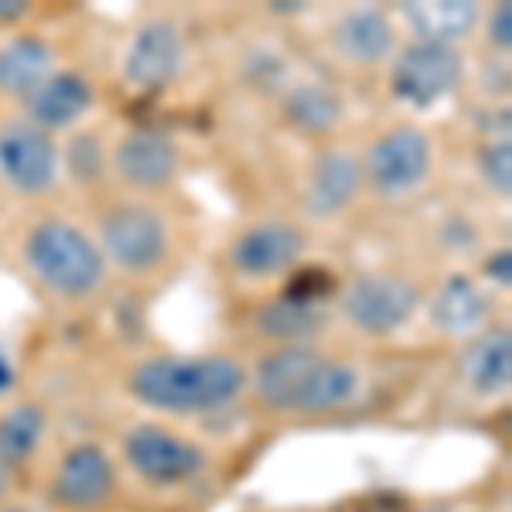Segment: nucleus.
Wrapping results in <instances>:
<instances>
[{"instance_id":"nucleus-1","label":"nucleus","mask_w":512,"mask_h":512,"mask_svg":"<svg viewBox=\"0 0 512 512\" xmlns=\"http://www.w3.org/2000/svg\"><path fill=\"white\" fill-rule=\"evenodd\" d=\"M246 386V373L229 355H161L147 359L130 373V393L144 407L171 410V414H195L233 403Z\"/></svg>"},{"instance_id":"nucleus-2","label":"nucleus","mask_w":512,"mask_h":512,"mask_svg":"<svg viewBox=\"0 0 512 512\" xmlns=\"http://www.w3.org/2000/svg\"><path fill=\"white\" fill-rule=\"evenodd\" d=\"M256 396L287 414H318L345 407L359 393V373L308 345H284L256 366Z\"/></svg>"},{"instance_id":"nucleus-3","label":"nucleus","mask_w":512,"mask_h":512,"mask_svg":"<svg viewBox=\"0 0 512 512\" xmlns=\"http://www.w3.org/2000/svg\"><path fill=\"white\" fill-rule=\"evenodd\" d=\"M24 263L48 291L62 297L93 294L106 277L99 246L65 219H45L24 239Z\"/></svg>"},{"instance_id":"nucleus-4","label":"nucleus","mask_w":512,"mask_h":512,"mask_svg":"<svg viewBox=\"0 0 512 512\" xmlns=\"http://www.w3.org/2000/svg\"><path fill=\"white\" fill-rule=\"evenodd\" d=\"M99 253L127 274H147L168 256V226L161 212L140 202L113 205L99 222Z\"/></svg>"},{"instance_id":"nucleus-5","label":"nucleus","mask_w":512,"mask_h":512,"mask_svg":"<svg viewBox=\"0 0 512 512\" xmlns=\"http://www.w3.org/2000/svg\"><path fill=\"white\" fill-rule=\"evenodd\" d=\"M465 79V62H461L454 45H437V41H414L400 52L390 72V89L400 103L427 110V106L448 99Z\"/></svg>"},{"instance_id":"nucleus-6","label":"nucleus","mask_w":512,"mask_h":512,"mask_svg":"<svg viewBox=\"0 0 512 512\" xmlns=\"http://www.w3.org/2000/svg\"><path fill=\"white\" fill-rule=\"evenodd\" d=\"M431 175V140L417 127H393L379 134L362 161V178L376 195L403 198Z\"/></svg>"},{"instance_id":"nucleus-7","label":"nucleus","mask_w":512,"mask_h":512,"mask_svg":"<svg viewBox=\"0 0 512 512\" xmlns=\"http://www.w3.org/2000/svg\"><path fill=\"white\" fill-rule=\"evenodd\" d=\"M420 291L400 274L355 277L342 291V315L366 335H390L414 318Z\"/></svg>"},{"instance_id":"nucleus-8","label":"nucleus","mask_w":512,"mask_h":512,"mask_svg":"<svg viewBox=\"0 0 512 512\" xmlns=\"http://www.w3.org/2000/svg\"><path fill=\"white\" fill-rule=\"evenodd\" d=\"M130 468L154 485H181L205 468V454L161 424H140L123 437Z\"/></svg>"},{"instance_id":"nucleus-9","label":"nucleus","mask_w":512,"mask_h":512,"mask_svg":"<svg viewBox=\"0 0 512 512\" xmlns=\"http://www.w3.org/2000/svg\"><path fill=\"white\" fill-rule=\"evenodd\" d=\"M59 147L35 123L0 127V175L21 195H41L59 178Z\"/></svg>"},{"instance_id":"nucleus-10","label":"nucleus","mask_w":512,"mask_h":512,"mask_svg":"<svg viewBox=\"0 0 512 512\" xmlns=\"http://www.w3.org/2000/svg\"><path fill=\"white\" fill-rule=\"evenodd\" d=\"M185 65V41L178 24L154 18L144 21L123 52V76L137 89H164Z\"/></svg>"},{"instance_id":"nucleus-11","label":"nucleus","mask_w":512,"mask_h":512,"mask_svg":"<svg viewBox=\"0 0 512 512\" xmlns=\"http://www.w3.org/2000/svg\"><path fill=\"white\" fill-rule=\"evenodd\" d=\"M304 253V233L291 222H260L236 236L229 260L246 277L287 274Z\"/></svg>"},{"instance_id":"nucleus-12","label":"nucleus","mask_w":512,"mask_h":512,"mask_svg":"<svg viewBox=\"0 0 512 512\" xmlns=\"http://www.w3.org/2000/svg\"><path fill=\"white\" fill-rule=\"evenodd\" d=\"M113 492V461L99 444H79L62 458L52 478V499L65 509H96Z\"/></svg>"},{"instance_id":"nucleus-13","label":"nucleus","mask_w":512,"mask_h":512,"mask_svg":"<svg viewBox=\"0 0 512 512\" xmlns=\"http://www.w3.org/2000/svg\"><path fill=\"white\" fill-rule=\"evenodd\" d=\"M362 185V161L349 151H325L304 181V209L318 219L349 209Z\"/></svg>"},{"instance_id":"nucleus-14","label":"nucleus","mask_w":512,"mask_h":512,"mask_svg":"<svg viewBox=\"0 0 512 512\" xmlns=\"http://www.w3.org/2000/svg\"><path fill=\"white\" fill-rule=\"evenodd\" d=\"M113 168L134 188H161L178 168V147L161 130H134L113 151Z\"/></svg>"},{"instance_id":"nucleus-15","label":"nucleus","mask_w":512,"mask_h":512,"mask_svg":"<svg viewBox=\"0 0 512 512\" xmlns=\"http://www.w3.org/2000/svg\"><path fill=\"white\" fill-rule=\"evenodd\" d=\"M28 99L31 123L38 130H65L72 123H79L93 106V82L79 72H52L35 93L24 96Z\"/></svg>"},{"instance_id":"nucleus-16","label":"nucleus","mask_w":512,"mask_h":512,"mask_svg":"<svg viewBox=\"0 0 512 512\" xmlns=\"http://www.w3.org/2000/svg\"><path fill=\"white\" fill-rule=\"evenodd\" d=\"M332 45L345 62L355 65H376L390 59L396 48L393 21L376 7H355V11L342 14L332 28Z\"/></svg>"},{"instance_id":"nucleus-17","label":"nucleus","mask_w":512,"mask_h":512,"mask_svg":"<svg viewBox=\"0 0 512 512\" xmlns=\"http://www.w3.org/2000/svg\"><path fill=\"white\" fill-rule=\"evenodd\" d=\"M489 318V297L472 277H451L437 287L431 321L444 335H475Z\"/></svg>"},{"instance_id":"nucleus-18","label":"nucleus","mask_w":512,"mask_h":512,"mask_svg":"<svg viewBox=\"0 0 512 512\" xmlns=\"http://www.w3.org/2000/svg\"><path fill=\"white\" fill-rule=\"evenodd\" d=\"M328 321V308L318 297H301L284 291L256 315V325L267 338L287 345H304V338H315Z\"/></svg>"},{"instance_id":"nucleus-19","label":"nucleus","mask_w":512,"mask_h":512,"mask_svg":"<svg viewBox=\"0 0 512 512\" xmlns=\"http://www.w3.org/2000/svg\"><path fill=\"white\" fill-rule=\"evenodd\" d=\"M407 28L417 41H437V45H454L465 35H472L478 24V7L472 0H424V4L400 7Z\"/></svg>"},{"instance_id":"nucleus-20","label":"nucleus","mask_w":512,"mask_h":512,"mask_svg":"<svg viewBox=\"0 0 512 512\" xmlns=\"http://www.w3.org/2000/svg\"><path fill=\"white\" fill-rule=\"evenodd\" d=\"M52 48L41 38L21 35L0 45V93L28 96L52 76Z\"/></svg>"},{"instance_id":"nucleus-21","label":"nucleus","mask_w":512,"mask_h":512,"mask_svg":"<svg viewBox=\"0 0 512 512\" xmlns=\"http://www.w3.org/2000/svg\"><path fill=\"white\" fill-rule=\"evenodd\" d=\"M461 373L468 386L482 396L506 393L512 383V338L509 332H489L475 338L472 349L461 359Z\"/></svg>"},{"instance_id":"nucleus-22","label":"nucleus","mask_w":512,"mask_h":512,"mask_svg":"<svg viewBox=\"0 0 512 512\" xmlns=\"http://www.w3.org/2000/svg\"><path fill=\"white\" fill-rule=\"evenodd\" d=\"M287 117L301 130L321 134V130H332L342 120V99L321 82H304V86H294L287 93Z\"/></svg>"},{"instance_id":"nucleus-23","label":"nucleus","mask_w":512,"mask_h":512,"mask_svg":"<svg viewBox=\"0 0 512 512\" xmlns=\"http://www.w3.org/2000/svg\"><path fill=\"white\" fill-rule=\"evenodd\" d=\"M41 434H45V410L35 403H21L11 414L0 417V461H24L38 448Z\"/></svg>"},{"instance_id":"nucleus-24","label":"nucleus","mask_w":512,"mask_h":512,"mask_svg":"<svg viewBox=\"0 0 512 512\" xmlns=\"http://www.w3.org/2000/svg\"><path fill=\"white\" fill-rule=\"evenodd\" d=\"M65 164H69V171L79 181H96L106 168V154H103L99 137H93V134L72 137L69 147H65Z\"/></svg>"},{"instance_id":"nucleus-25","label":"nucleus","mask_w":512,"mask_h":512,"mask_svg":"<svg viewBox=\"0 0 512 512\" xmlns=\"http://www.w3.org/2000/svg\"><path fill=\"white\" fill-rule=\"evenodd\" d=\"M478 164H482V178L489 181L492 192L509 198L512 192V144L509 140H492L482 151Z\"/></svg>"},{"instance_id":"nucleus-26","label":"nucleus","mask_w":512,"mask_h":512,"mask_svg":"<svg viewBox=\"0 0 512 512\" xmlns=\"http://www.w3.org/2000/svg\"><path fill=\"white\" fill-rule=\"evenodd\" d=\"M489 38H492L495 48L509 52V45H512V7L509 4H499L492 11V18H489Z\"/></svg>"},{"instance_id":"nucleus-27","label":"nucleus","mask_w":512,"mask_h":512,"mask_svg":"<svg viewBox=\"0 0 512 512\" xmlns=\"http://www.w3.org/2000/svg\"><path fill=\"white\" fill-rule=\"evenodd\" d=\"M485 274H489V277L495 280V284L509 287V280H512V253H509V250L492 253V256H489V263H485Z\"/></svg>"},{"instance_id":"nucleus-28","label":"nucleus","mask_w":512,"mask_h":512,"mask_svg":"<svg viewBox=\"0 0 512 512\" xmlns=\"http://www.w3.org/2000/svg\"><path fill=\"white\" fill-rule=\"evenodd\" d=\"M28 14V4L24 0H0V24H14Z\"/></svg>"},{"instance_id":"nucleus-29","label":"nucleus","mask_w":512,"mask_h":512,"mask_svg":"<svg viewBox=\"0 0 512 512\" xmlns=\"http://www.w3.org/2000/svg\"><path fill=\"white\" fill-rule=\"evenodd\" d=\"M11 383H14V366H11V359L0 352V393L11 390Z\"/></svg>"},{"instance_id":"nucleus-30","label":"nucleus","mask_w":512,"mask_h":512,"mask_svg":"<svg viewBox=\"0 0 512 512\" xmlns=\"http://www.w3.org/2000/svg\"><path fill=\"white\" fill-rule=\"evenodd\" d=\"M7 485H11V475H7V465H4V461H0V499H4Z\"/></svg>"},{"instance_id":"nucleus-31","label":"nucleus","mask_w":512,"mask_h":512,"mask_svg":"<svg viewBox=\"0 0 512 512\" xmlns=\"http://www.w3.org/2000/svg\"><path fill=\"white\" fill-rule=\"evenodd\" d=\"M7 512H28V509H7Z\"/></svg>"}]
</instances>
